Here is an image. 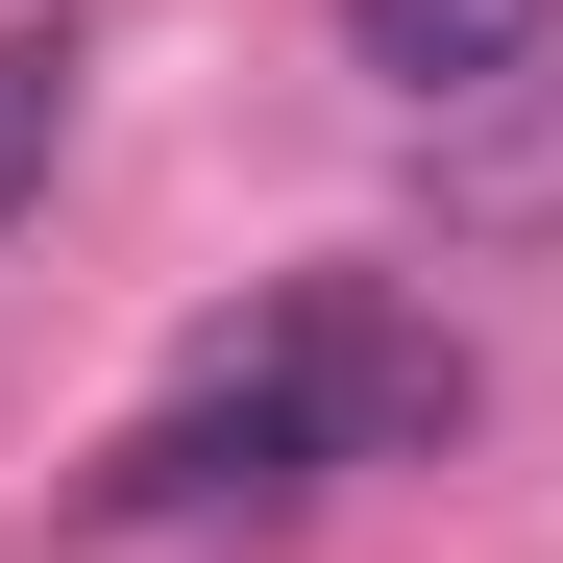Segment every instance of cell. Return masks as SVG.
Instances as JSON below:
<instances>
[{"instance_id": "7a4b0ae2", "label": "cell", "mask_w": 563, "mask_h": 563, "mask_svg": "<svg viewBox=\"0 0 563 563\" xmlns=\"http://www.w3.org/2000/svg\"><path fill=\"white\" fill-rule=\"evenodd\" d=\"M539 25H563V0H343V49L393 74V99H441V123L490 99V74H539Z\"/></svg>"}, {"instance_id": "277c9868", "label": "cell", "mask_w": 563, "mask_h": 563, "mask_svg": "<svg viewBox=\"0 0 563 563\" xmlns=\"http://www.w3.org/2000/svg\"><path fill=\"white\" fill-rule=\"evenodd\" d=\"M441 197H465V221H563V99H539V123H490Z\"/></svg>"}, {"instance_id": "3957f363", "label": "cell", "mask_w": 563, "mask_h": 563, "mask_svg": "<svg viewBox=\"0 0 563 563\" xmlns=\"http://www.w3.org/2000/svg\"><path fill=\"white\" fill-rule=\"evenodd\" d=\"M49 147H74V25H0V221L49 197Z\"/></svg>"}, {"instance_id": "6da1fadb", "label": "cell", "mask_w": 563, "mask_h": 563, "mask_svg": "<svg viewBox=\"0 0 563 563\" xmlns=\"http://www.w3.org/2000/svg\"><path fill=\"white\" fill-rule=\"evenodd\" d=\"M441 441H465V343L319 269V295H269L172 417H123L74 515H99V539H295L343 465H441Z\"/></svg>"}]
</instances>
